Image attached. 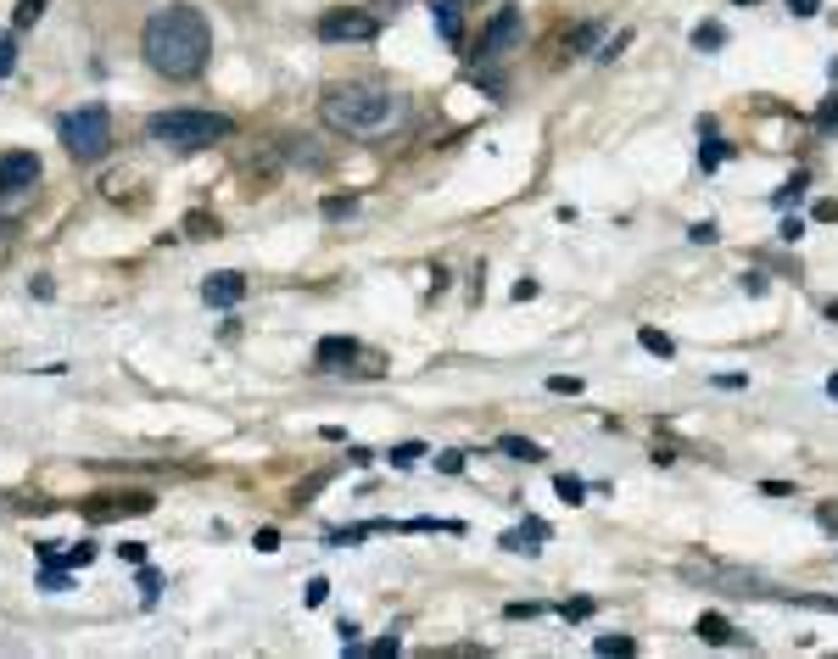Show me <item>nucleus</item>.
Returning <instances> with one entry per match:
<instances>
[{"label":"nucleus","instance_id":"1","mask_svg":"<svg viewBox=\"0 0 838 659\" xmlns=\"http://www.w3.org/2000/svg\"><path fill=\"white\" fill-rule=\"evenodd\" d=\"M140 51L151 62V73L163 79H196L213 56V23L202 17V6H163L151 12L140 28Z\"/></svg>","mask_w":838,"mask_h":659},{"label":"nucleus","instance_id":"2","mask_svg":"<svg viewBox=\"0 0 838 659\" xmlns=\"http://www.w3.org/2000/svg\"><path fill=\"white\" fill-rule=\"evenodd\" d=\"M319 118L336 135H380L403 118V95L375 90V84H336L325 101H319Z\"/></svg>","mask_w":838,"mask_h":659},{"label":"nucleus","instance_id":"3","mask_svg":"<svg viewBox=\"0 0 838 659\" xmlns=\"http://www.w3.org/2000/svg\"><path fill=\"white\" fill-rule=\"evenodd\" d=\"M146 135L157 146H174V151H207L218 140H230L235 135V118H224V112H196V107H168V112H157L146 123Z\"/></svg>","mask_w":838,"mask_h":659},{"label":"nucleus","instance_id":"4","mask_svg":"<svg viewBox=\"0 0 838 659\" xmlns=\"http://www.w3.org/2000/svg\"><path fill=\"white\" fill-rule=\"evenodd\" d=\"M56 135H62V146H68V157H79V162H101L107 151H112V112L101 107V101H90V107H79V112H68L56 123Z\"/></svg>","mask_w":838,"mask_h":659},{"label":"nucleus","instance_id":"5","mask_svg":"<svg viewBox=\"0 0 838 659\" xmlns=\"http://www.w3.org/2000/svg\"><path fill=\"white\" fill-rule=\"evenodd\" d=\"M34 185H40V157L34 151H0V202L34 190Z\"/></svg>","mask_w":838,"mask_h":659},{"label":"nucleus","instance_id":"6","mask_svg":"<svg viewBox=\"0 0 838 659\" xmlns=\"http://www.w3.org/2000/svg\"><path fill=\"white\" fill-rule=\"evenodd\" d=\"M520 34H526V17H520V6H503L492 23H487V34H481V56H509L514 45H520Z\"/></svg>","mask_w":838,"mask_h":659},{"label":"nucleus","instance_id":"7","mask_svg":"<svg viewBox=\"0 0 838 659\" xmlns=\"http://www.w3.org/2000/svg\"><path fill=\"white\" fill-rule=\"evenodd\" d=\"M319 40H325V45L375 40V17H364V12H325V17H319Z\"/></svg>","mask_w":838,"mask_h":659},{"label":"nucleus","instance_id":"8","mask_svg":"<svg viewBox=\"0 0 838 659\" xmlns=\"http://www.w3.org/2000/svg\"><path fill=\"white\" fill-rule=\"evenodd\" d=\"M241 296H246V274H235V269L202 280V302H207V308H235Z\"/></svg>","mask_w":838,"mask_h":659},{"label":"nucleus","instance_id":"9","mask_svg":"<svg viewBox=\"0 0 838 659\" xmlns=\"http://www.w3.org/2000/svg\"><path fill=\"white\" fill-rule=\"evenodd\" d=\"M157 509V498L151 492H123V498H112V503H84V514L90 520H118V514H151Z\"/></svg>","mask_w":838,"mask_h":659},{"label":"nucleus","instance_id":"10","mask_svg":"<svg viewBox=\"0 0 838 659\" xmlns=\"http://www.w3.org/2000/svg\"><path fill=\"white\" fill-rule=\"evenodd\" d=\"M352 358H358V341H352V336H325V341L313 347V364L319 369H347Z\"/></svg>","mask_w":838,"mask_h":659},{"label":"nucleus","instance_id":"11","mask_svg":"<svg viewBox=\"0 0 838 659\" xmlns=\"http://www.w3.org/2000/svg\"><path fill=\"white\" fill-rule=\"evenodd\" d=\"M431 17H436V34H442L447 45H464V17H459V0H436Z\"/></svg>","mask_w":838,"mask_h":659},{"label":"nucleus","instance_id":"12","mask_svg":"<svg viewBox=\"0 0 838 659\" xmlns=\"http://www.w3.org/2000/svg\"><path fill=\"white\" fill-rule=\"evenodd\" d=\"M542 537H548V525H542V520H526V525H514V531L503 537V548H509V553H537Z\"/></svg>","mask_w":838,"mask_h":659},{"label":"nucleus","instance_id":"13","mask_svg":"<svg viewBox=\"0 0 838 659\" xmlns=\"http://www.w3.org/2000/svg\"><path fill=\"white\" fill-rule=\"evenodd\" d=\"M637 341H643V352H654V358H676V341L665 336V330H654V324H643Z\"/></svg>","mask_w":838,"mask_h":659},{"label":"nucleus","instance_id":"14","mask_svg":"<svg viewBox=\"0 0 838 659\" xmlns=\"http://www.w3.org/2000/svg\"><path fill=\"white\" fill-rule=\"evenodd\" d=\"M693 632L704 637V643H732V626H727V615H699V626Z\"/></svg>","mask_w":838,"mask_h":659},{"label":"nucleus","instance_id":"15","mask_svg":"<svg viewBox=\"0 0 838 659\" xmlns=\"http://www.w3.org/2000/svg\"><path fill=\"white\" fill-rule=\"evenodd\" d=\"M498 447H503L509 458H526V464H537V458H542V447H537V442H526V436H503Z\"/></svg>","mask_w":838,"mask_h":659},{"label":"nucleus","instance_id":"16","mask_svg":"<svg viewBox=\"0 0 838 659\" xmlns=\"http://www.w3.org/2000/svg\"><path fill=\"white\" fill-rule=\"evenodd\" d=\"M693 45H699V51L727 45V28H721V23H699V28H693Z\"/></svg>","mask_w":838,"mask_h":659},{"label":"nucleus","instance_id":"17","mask_svg":"<svg viewBox=\"0 0 838 659\" xmlns=\"http://www.w3.org/2000/svg\"><path fill=\"white\" fill-rule=\"evenodd\" d=\"M598 34H604L598 23H582V28H576V34H570L565 45H570V51H587V45H598Z\"/></svg>","mask_w":838,"mask_h":659},{"label":"nucleus","instance_id":"18","mask_svg":"<svg viewBox=\"0 0 838 659\" xmlns=\"http://www.w3.org/2000/svg\"><path fill=\"white\" fill-rule=\"evenodd\" d=\"M699 162H704V174L721 168V162H727V146H721V140H704V146H699Z\"/></svg>","mask_w":838,"mask_h":659},{"label":"nucleus","instance_id":"19","mask_svg":"<svg viewBox=\"0 0 838 659\" xmlns=\"http://www.w3.org/2000/svg\"><path fill=\"white\" fill-rule=\"evenodd\" d=\"M12 68H17V40L0 34V79H12Z\"/></svg>","mask_w":838,"mask_h":659},{"label":"nucleus","instance_id":"20","mask_svg":"<svg viewBox=\"0 0 838 659\" xmlns=\"http://www.w3.org/2000/svg\"><path fill=\"white\" fill-rule=\"evenodd\" d=\"M548 391H554V397H582V380H576V375H554Z\"/></svg>","mask_w":838,"mask_h":659},{"label":"nucleus","instance_id":"21","mask_svg":"<svg viewBox=\"0 0 838 659\" xmlns=\"http://www.w3.org/2000/svg\"><path fill=\"white\" fill-rule=\"evenodd\" d=\"M554 492H559V498H565V503H582V492H587V486H582V481H576V475H559V481H554Z\"/></svg>","mask_w":838,"mask_h":659},{"label":"nucleus","instance_id":"22","mask_svg":"<svg viewBox=\"0 0 838 659\" xmlns=\"http://www.w3.org/2000/svg\"><path fill=\"white\" fill-rule=\"evenodd\" d=\"M593 648H598V654H637V643H632V637H598Z\"/></svg>","mask_w":838,"mask_h":659},{"label":"nucleus","instance_id":"23","mask_svg":"<svg viewBox=\"0 0 838 659\" xmlns=\"http://www.w3.org/2000/svg\"><path fill=\"white\" fill-rule=\"evenodd\" d=\"M419 453H425V442H403L392 447V464H419Z\"/></svg>","mask_w":838,"mask_h":659},{"label":"nucleus","instance_id":"24","mask_svg":"<svg viewBox=\"0 0 838 659\" xmlns=\"http://www.w3.org/2000/svg\"><path fill=\"white\" fill-rule=\"evenodd\" d=\"M688 241H693V246H716V224H710V218L693 224V229H688Z\"/></svg>","mask_w":838,"mask_h":659},{"label":"nucleus","instance_id":"25","mask_svg":"<svg viewBox=\"0 0 838 659\" xmlns=\"http://www.w3.org/2000/svg\"><path fill=\"white\" fill-rule=\"evenodd\" d=\"M799 196H805V174H794L783 190H777V207H788V202H799Z\"/></svg>","mask_w":838,"mask_h":659},{"label":"nucleus","instance_id":"26","mask_svg":"<svg viewBox=\"0 0 838 659\" xmlns=\"http://www.w3.org/2000/svg\"><path fill=\"white\" fill-rule=\"evenodd\" d=\"M40 12H45V0H17V28H28Z\"/></svg>","mask_w":838,"mask_h":659},{"label":"nucleus","instance_id":"27","mask_svg":"<svg viewBox=\"0 0 838 659\" xmlns=\"http://www.w3.org/2000/svg\"><path fill=\"white\" fill-rule=\"evenodd\" d=\"M811 218H816V224H833V218H838V202H833V196H822V202L811 207Z\"/></svg>","mask_w":838,"mask_h":659},{"label":"nucleus","instance_id":"28","mask_svg":"<svg viewBox=\"0 0 838 659\" xmlns=\"http://www.w3.org/2000/svg\"><path fill=\"white\" fill-rule=\"evenodd\" d=\"M587 615H593V598H570L565 604V620H587Z\"/></svg>","mask_w":838,"mask_h":659},{"label":"nucleus","instance_id":"29","mask_svg":"<svg viewBox=\"0 0 838 659\" xmlns=\"http://www.w3.org/2000/svg\"><path fill=\"white\" fill-rule=\"evenodd\" d=\"M777 235H783V241H799V235H805V218H783Z\"/></svg>","mask_w":838,"mask_h":659},{"label":"nucleus","instance_id":"30","mask_svg":"<svg viewBox=\"0 0 838 659\" xmlns=\"http://www.w3.org/2000/svg\"><path fill=\"white\" fill-rule=\"evenodd\" d=\"M788 12H794V17H816L822 0H788Z\"/></svg>","mask_w":838,"mask_h":659},{"label":"nucleus","instance_id":"31","mask_svg":"<svg viewBox=\"0 0 838 659\" xmlns=\"http://www.w3.org/2000/svg\"><path fill=\"white\" fill-rule=\"evenodd\" d=\"M325 592H330V581H308V609L325 604Z\"/></svg>","mask_w":838,"mask_h":659},{"label":"nucleus","instance_id":"32","mask_svg":"<svg viewBox=\"0 0 838 659\" xmlns=\"http://www.w3.org/2000/svg\"><path fill=\"white\" fill-rule=\"evenodd\" d=\"M140 587H146V604L157 598V587H163V576H157V570H140Z\"/></svg>","mask_w":838,"mask_h":659},{"label":"nucleus","instance_id":"33","mask_svg":"<svg viewBox=\"0 0 838 659\" xmlns=\"http://www.w3.org/2000/svg\"><path fill=\"white\" fill-rule=\"evenodd\" d=\"M436 464H442L447 475H459V470H464V453H442V458H436Z\"/></svg>","mask_w":838,"mask_h":659},{"label":"nucleus","instance_id":"34","mask_svg":"<svg viewBox=\"0 0 838 659\" xmlns=\"http://www.w3.org/2000/svg\"><path fill=\"white\" fill-rule=\"evenodd\" d=\"M190 235H218V224H213V218H202V213H196V218H190Z\"/></svg>","mask_w":838,"mask_h":659},{"label":"nucleus","instance_id":"35","mask_svg":"<svg viewBox=\"0 0 838 659\" xmlns=\"http://www.w3.org/2000/svg\"><path fill=\"white\" fill-rule=\"evenodd\" d=\"M352 213V202H341V196H330V202H325V218H347Z\"/></svg>","mask_w":838,"mask_h":659},{"label":"nucleus","instance_id":"36","mask_svg":"<svg viewBox=\"0 0 838 659\" xmlns=\"http://www.w3.org/2000/svg\"><path fill=\"white\" fill-rule=\"evenodd\" d=\"M537 296V280H514V302H531Z\"/></svg>","mask_w":838,"mask_h":659},{"label":"nucleus","instance_id":"37","mask_svg":"<svg viewBox=\"0 0 838 659\" xmlns=\"http://www.w3.org/2000/svg\"><path fill=\"white\" fill-rule=\"evenodd\" d=\"M744 291L749 296H766V274H744Z\"/></svg>","mask_w":838,"mask_h":659},{"label":"nucleus","instance_id":"38","mask_svg":"<svg viewBox=\"0 0 838 659\" xmlns=\"http://www.w3.org/2000/svg\"><path fill=\"white\" fill-rule=\"evenodd\" d=\"M822 525H827V531H833V537H838V509H833V503H827V509H822Z\"/></svg>","mask_w":838,"mask_h":659},{"label":"nucleus","instance_id":"39","mask_svg":"<svg viewBox=\"0 0 838 659\" xmlns=\"http://www.w3.org/2000/svg\"><path fill=\"white\" fill-rule=\"evenodd\" d=\"M827 397H833V403H838V375H827Z\"/></svg>","mask_w":838,"mask_h":659},{"label":"nucleus","instance_id":"40","mask_svg":"<svg viewBox=\"0 0 838 659\" xmlns=\"http://www.w3.org/2000/svg\"><path fill=\"white\" fill-rule=\"evenodd\" d=\"M738 6H755V0H738Z\"/></svg>","mask_w":838,"mask_h":659}]
</instances>
